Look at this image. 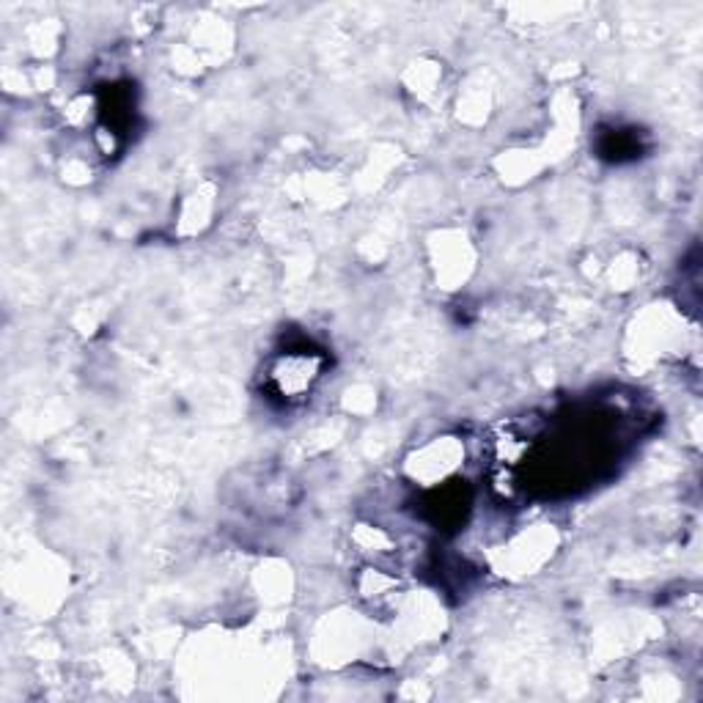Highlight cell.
Listing matches in <instances>:
<instances>
[{
  "mask_svg": "<svg viewBox=\"0 0 703 703\" xmlns=\"http://www.w3.org/2000/svg\"><path fill=\"white\" fill-rule=\"evenodd\" d=\"M319 368H316L314 357H303V355H289L275 366V388L284 399H297L300 393L311 390L314 379L319 377Z\"/></svg>",
  "mask_w": 703,
  "mask_h": 703,
  "instance_id": "cell-1",
  "label": "cell"
}]
</instances>
